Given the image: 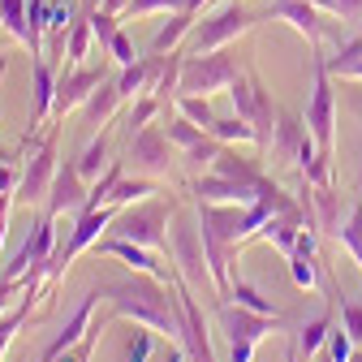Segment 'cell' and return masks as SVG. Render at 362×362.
<instances>
[{
  "instance_id": "22",
  "label": "cell",
  "mask_w": 362,
  "mask_h": 362,
  "mask_svg": "<svg viewBox=\"0 0 362 362\" xmlns=\"http://www.w3.org/2000/svg\"><path fill=\"white\" fill-rule=\"evenodd\" d=\"M211 173L229 177V181H242V186H255L259 194H263V181H267V173H263L255 160H242L238 147H220V156L211 160Z\"/></svg>"
},
{
  "instance_id": "26",
  "label": "cell",
  "mask_w": 362,
  "mask_h": 362,
  "mask_svg": "<svg viewBox=\"0 0 362 362\" xmlns=\"http://www.w3.org/2000/svg\"><path fill=\"white\" fill-rule=\"evenodd\" d=\"M108 139H112V134H108V129H100L95 139L82 147V156H74V164H78L82 181H95V177H100V168H108V164H112V160H108Z\"/></svg>"
},
{
  "instance_id": "3",
  "label": "cell",
  "mask_w": 362,
  "mask_h": 362,
  "mask_svg": "<svg viewBox=\"0 0 362 362\" xmlns=\"http://www.w3.org/2000/svg\"><path fill=\"white\" fill-rule=\"evenodd\" d=\"M229 100H233V112H238L242 121L255 125V134H259V151H267L281 108L272 104V90L263 86V78H259V74H238L233 86H229Z\"/></svg>"
},
{
  "instance_id": "40",
  "label": "cell",
  "mask_w": 362,
  "mask_h": 362,
  "mask_svg": "<svg viewBox=\"0 0 362 362\" xmlns=\"http://www.w3.org/2000/svg\"><path fill=\"white\" fill-rule=\"evenodd\" d=\"M104 52H108V57H112V61H117L121 69H125V65H134V61H139V48H134V39H129L125 30H117V35H112V39L104 43Z\"/></svg>"
},
{
  "instance_id": "4",
  "label": "cell",
  "mask_w": 362,
  "mask_h": 362,
  "mask_svg": "<svg viewBox=\"0 0 362 362\" xmlns=\"http://www.w3.org/2000/svg\"><path fill=\"white\" fill-rule=\"evenodd\" d=\"M238 61L229 52H186L181 61V86L177 95H216V90H229L238 78Z\"/></svg>"
},
{
  "instance_id": "31",
  "label": "cell",
  "mask_w": 362,
  "mask_h": 362,
  "mask_svg": "<svg viewBox=\"0 0 362 362\" xmlns=\"http://www.w3.org/2000/svg\"><path fill=\"white\" fill-rule=\"evenodd\" d=\"M164 108H168V104H164L160 95H151V90H147V95H139V100L129 104V112H125V129H129V134H139V129H143V125H151Z\"/></svg>"
},
{
  "instance_id": "46",
  "label": "cell",
  "mask_w": 362,
  "mask_h": 362,
  "mask_svg": "<svg viewBox=\"0 0 362 362\" xmlns=\"http://www.w3.org/2000/svg\"><path fill=\"white\" fill-rule=\"evenodd\" d=\"M285 362H302V354H298V345H293V341L285 345Z\"/></svg>"
},
{
  "instance_id": "1",
  "label": "cell",
  "mask_w": 362,
  "mask_h": 362,
  "mask_svg": "<svg viewBox=\"0 0 362 362\" xmlns=\"http://www.w3.org/2000/svg\"><path fill=\"white\" fill-rule=\"evenodd\" d=\"M104 298L112 306V315L121 320H134L151 332H164V337H177L181 341V302H177V285L173 281H156L147 272H139L134 281H108L104 285Z\"/></svg>"
},
{
  "instance_id": "27",
  "label": "cell",
  "mask_w": 362,
  "mask_h": 362,
  "mask_svg": "<svg viewBox=\"0 0 362 362\" xmlns=\"http://www.w3.org/2000/svg\"><path fill=\"white\" fill-rule=\"evenodd\" d=\"M90 43H95V30H90V13H86V5H82L78 22L69 26V39H65V65H82V61L90 57Z\"/></svg>"
},
{
  "instance_id": "49",
  "label": "cell",
  "mask_w": 362,
  "mask_h": 362,
  "mask_svg": "<svg viewBox=\"0 0 362 362\" xmlns=\"http://www.w3.org/2000/svg\"><path fill=\"white\" fill-rule=\"evenodd\" d=\"M354 30H358V35H362V18H358V22H354Z\"/></svg>"
},
{
  "instance_id": "30",
  "label": "cell",
  "mask_w": 362,
  "mask_h": 362,
  "mask_svg": "<svg viewBox=\"0 0 362 362\" xmlns=\"http://www.w3.org/2000/svg\"><path fill=\"white\" fill-rule=\"evenodd\" d=\"M164 134H168V143H173V147L190 151L194 143H203V134H207V129H203V125H194L190 117H181V112L173 108V112H168V121H164Z\"/></svg>"
},
{
  "instance_id": "19",
  "label": "cell",
  "mask_w": 362,
  "mask_h": 362,
  "mask_svg": "<svg viewBox=\"0 0 362 362\" xmlns=\"http://www.w3.org/2000/svg\"><path fill=\"white\" fill-rule=\"evenodd\" d=\"M272 13L285 18L293 30H302L310 39V48H320V39H328V22H324V9L310 5V0H272Z\"/></svg>"
},
{
  "instance_id": "7",
  "label": "cell",
  "mask_w": 362,
  "mask_h": 362,
  "mask_svg": "<svg viewBox=\"0 0 362 362\" xmlns=\"http://www.w3.org/2000/svg\"><path fill=\"white\" fill-rule=\"evenodd\" d=\"M57 168H61V160H57V121H48V134H43L39 147L30 151V160H26V168H22V186H18L13 199L26 203V207L48 203L52 181H57Z\"/></svg>"
},
{
  "instance_id": "21",
  "label": "cell",
  "mask_w": 362,
  "mask_h": 362,
  "mask_svg": "<svg viewBox=\"0 0 362 362\" xmlns=\"http://www.w3.org/2000/svg\"><path fill=\"white\" fill-rule=\"evenodd\" d=\"M310 224V216L306 211H281V216H267V224L259 229V238L267 242V246H276L285 259L293 255V246H298V233Z\"/></svg>"
},
{
  "instance_id": "35",
  "label": "cell",
  "mask_w": 362,
  "mask_h": 362,
  "mask_svg": "<svg viewBox=\"0 0 362 362\" xmlns=\"http://www.w3.org/2000/svg\"><path fill=\"white\" fill-rule=\"evenodd\" d=\"M220 147H224V143L216 139V134H203V143H194L190 151H181V160H186V168H190V173L199 177L203 168H211V160L220 156Z\"/></svg>"
},
{
  "instance_id": "17",
  "label": "cell",
  "mask_w": 362,
  "mask_h": 362,
  "mask_svg": "<svg viewBox=\"0 0 362 362\" xmlns=\"http://www.w3.org/2000/svg\"><path fill=\"white\" fill-rule=\"evenodd\" d=\"M82 203H86V181H82L74 160H61L57 181H52V194H48V211L52 216H78Z\"/></svg>"
},
{
  "instance_id": "37",
  "label": "cell",
  "mask_w": 362,
  "mask_h": 362,
  "mask_svg": "<svg viewBox=\"0 0 362 362\" xmlns=\"http://www.w3.org/2000/svg\"><path fill=\"white\" fill-rule=\"evenodd\" d=\"M190 0H129L125 18H147V13H186Z\"/></svg>"
},
{
  "instance_id": "50",
  "label": "cell",
  "mask_w": 362,
  "mask_h": 362,
  "mask_svg": "<svg viewBox=\"0 0 362 362\" xmlns=\"http://www.w3.org/2000/svg\"><path fill=\"white\" fill-rule=\"evenodd\" d=\"M0 74H5V69H0Z\"/></svg>"
},
{
  "instance_id": "51",
  "label": "cell",
  "mask_w": 362,
  "mask_h": 362,
  "mask_svg": "<svg viewBox=\"0 0 362 362\" xmlns=\"http://www.w3.org/2000/svg\"><path fill=\"white\" fill-rule=\"evenodd\" d=\"M358 194H362V190H358Z\"/></svg>"
},
{
  "instance_id": "25",
  "label": "cell",
  "mask_w": 362,
  "mask_h": 362,
  "mask_svg": "<svg viewBox=\"0 0 362 362\" xmlns=\"http://www.w3.org/2000/svg\"><path fill=\"white\" fill-rule=\"evenodd\" d=\"M190 30H194V13L186 9V13H173L160 30H156V39H151V52L156 57H164V52H177V43L181 39H190Z\"/></svg>"
},
{
  "instance_id": "13",
  "label": "cell",
  "mask_w": 362,
  "mask_h": 362,
  "mask_svg": "<svg viewBox=\"0 0 362 362\" xmlns=\"http://www.w3.org/2000/svg\"><path fill=\"white\" fill-rule=\"evenodd\" d=\"M100 298H104V285H90V289L82 293L78 310L69 315V324H65V328H61L48 345H43V349H39V358H35V362H57L65 349H74V345L90 332V324H95V306H100Z\"/></svg>"
},
{
  "instance_id": "12",
  "label": "cell",
  "mask_w": 362,
  "mask_h": 362,
  "mask_svg": "<svg viewBox=\"0 0 362 362\" xmlns=\"http://www.w3.org/2000/svg\"><path fill=\"white\" fill-rule=\"evenodd\" d=\"M302 207L310 216V229H320L328 238H341V224L354 211V203H345L337 186H306V181H302Z\"/></svg>"
},
{
  "instance_id": "24",
  "label": "cell",
  "mask_w": 362,
  "mask_h": 362,
  "mask_svg": "<svg viewBox=\"0 0 362 362\" xmlns=\"http://www.w3.org/2000/svg\"><path fill=\"white\" fill-rule=\"evenodd\" d=\"M328 61V74L332 78H349V82H362V35L337 43V52L324 57Z\"/></svg>"
},
{
  "instance_id": "45",
  "label": "cell",
  "mask_w": 362,
  "mask_h": 362,
  "mask_svg": "<svg viewBox=\"0 0 362 362\" xmlns=\"http://www.w3.org/2000/svg\"><path fill=\"white\" fill-rule=\"evenodd\" d=\"M125 5L129 0H100V9H108V13H125Z\"/></svg>"
},
{
  "instance_id": "11",
  "label": "cell",
  "mask_w": 362,
  "mask_h": 362,
  "mask_svg": "<svg viewBox=\"0 0 362 362\" xmlns=\"http://www.w3.org/2000/svg\"><path fill=\"white\" fill-rule=\"evenodd\" d=\"M216 320H220V328H224V337H229V341H255L259 345L272 328L285 324V315H259V310H250L242 302L216 298Z\"/></svg>"
},
{
  "instance_id": "34",
  "label": "cell",
  "mask_w": 362,
  "mask_h": 362,
  "mask_svg": "<svg viewBox=\"0 0 362 362\" xmlns=\"http://www.w3.org/2000/svg\"><path fill=\"white\" fill-rule=\"evenodd\" d=\"M224 298H229V302H242V306H250V310H259V315H281L276 306H272L250 281H242V276H233V285H229V293H224Z\"/></svg>"
},
{
  "instance_id": "18",
  "label": "cell",
  "mask_w": 362,
  "mask_h": 362,
  "mask_svg": "<svg viewBox=\"0 0 362 362\" xmlns=\"http://www.w3.org/2000/svg\"><path fill=\"white\" fill-rule=\"evenodd\" d=\"M190 194L194 203H259L255 186H242V181H229L220 173H199L190 181Z\"/></svg>"
},
{
  "instance_id": "39",
  "label": "cell",
  "mask_w": 362,
  "mask_h": 362,
  "mask_svg": "<svg viewBox=\"0 0 362 362\" xmlns=\"http://www.w3.org/2000/svg\"><path fill=\"white\" fill-rule=\"evenodd\" d=\"M354 337L345 332V328H332V337H328V345L320 349V362H349L354 358Z\"/></svg>"
},
{
  "instance_id": "43",
  "label": "cell",
  "mask_w": 362,
  "mask_h": 362,
  "mask_svg": "<svg viewBox=\"0 0 362 362\" xmlns=\"http://www.w3.org/2000/svg\"><path fill=\"white\" fill-rule=\"evenodd\" d=\"M229 362H255V341H229Z\"/></svg>"
},
{
  "instance_id": "8",
  "label": "cell",
  "mask_w": 362,
  "mask_h": 362,
  "mask_svg": "<svg viewBox=\"0 0 362 362\" xmlns=\"http://www.w3.org/2000/svg\"><path fill=\"white\" fill-rule=\"evenodd\" d=\"M57 220H61V216H52V211L35 216L30 238H26V242H22V250L5 263L0 281H18V276H30V272H43V267H48V259H52V250H57V238H61Z\"/></svg>"
},
{
  "instance_id": "47",
  "label": "cell",
  "mask_w": 362,
  "mask_h": 362,
  "mask_svg": "<svg viewBox=\"0 0 362 362\" xmlns=\"http://www.w3.org/2000/svg\"><path fill=\"white\" fill-rule=\"evenodd\" d=\"M310 5H320L324 13H332V0H310Z\"/></svg>"
},
{
  "instance_id": "14",
  "label": "cell",
  "mask_w": 362,
  "mask_h": 362,
  "mask_svg": "<svg viewBox=\"0 0 362 362\" xmlns=\"http://www.w3.org/2000/svg\"><path fill=\"white\" fill-rule=\"evenodd\" d=\"M57 82H61V74L52 69V61H48V57H35V61H30V129L22 134V139H35V129L52 121Z\"/></svg>"
},
{
  "instance_id": "36",
  "label": "cell",
  "mask_w": 362,
  "mask_h": 362,
  "mask_svg": "<svg viewBox=\"0 0 362 362\" xmlns=\"http://www.w3.org/2000/svg\"><path fill=\"white\" fill-rule=\"evenodd\" d=\"M173 108H177L181 117H190L194 125H203V129H211V121H216V112H211L207 95H177V100H173Z\"/></svg>"
},
{
  "instance_id": "33",
  "label": "cell",
  "mask_w": 362,
  "mask_h": 362,
  "mask_svg": "<svg viewBox=\"0 0 362 362\" xmlns=\"http://www.w3.org/2000/svg\"><path fill=\"white\" fill-rule=\"evenodd\" d=\"M349 255H354V263L362 267V194L354 199V211H349V220L341 224V238H337Z\"/></svg>"
},
{
  "instance_id": "20",
  "label": "cell",
  "mask_w": 362,
  "mask_h": 362,
  "mask_svg": "<svg viewBox=\"0 0 362 362\" xmlns=\"http://www.w3.org/2000/svg\"><path fill=\"white\" fill-rule=\"evenodd\" d=\"M306 139H310V129H306V117H298V112L281 108V117H276V129H272V156H276V160H289V164H293Z\"/></svg>"
},
{
  "instance_id": "5",
  "label": "cell",
  "mask_w": 362,
  "mask_h": 362,
  "mask_svg": "<svg viewBox=\"0 0 362 362\" xmlns=\"http://www.w3.org/2000/svg\"><path fill=\"white\" fill-rule=\"evenodd\" d=\"M255 22H259V13L246 9V0H229V5L216 9L211 18L194 22V30H190V52H220L224 43H233L238 35L255 30Z\"/></svg>"
},
{
  "instance_id": "29",
  "label": "cell",
  "mask_w": 362,
  "mask_h": 362,
  "mask_svg": "<svg viewBox=\"0 0 362 362\" xmlns=\"http://www.w3.org/2000/svg\"><path fill=\"white\" fill-rule=\"evenodd\" d=\"M151 194H164L151 177H134V181L121 177L117 186H112V194H108V203H112V207H129V203H143V199H151Z\"/></svg>"
},
{
  "instance_id": "32",
  "label": "cell",
  "mask_w": 362,
  "mask_h": 362,
  "mask_svg": "<svg viewBox=\"0 0 362 362\" xmlns=\"http://www.w3.org/2000/svg\"><path fill=\"white\" fill-rule=\"evenodd\" d=\"M0 30L13 35L18 43L30 39V22H26V0H0Z\"/></svg>"
},
{
  "instance_id": "23",
  "label": "cell",
  "mask_w": 362,
  "mask_h": 362,
  "mask_svg": "<svg viewBox=\"0 0 362 362\" xmlns=\"http://www.w3.org/2000/svg\"><path fill=\"white\" fill-rule=\"evenodd\" d=\"M125 100H121V90H117V78H104L95 90H90V100L82 104V112H86V125H108L112 117H117V108H121Z\"/></svg>"
},
{
  "instance_id": "10",
  "label": "cell",
  "mask_w": 362,
  "mask_h": 362,
  "mask_svg": "<svg viewBox=\"0 0 362 362\" xmlns=\"http://www.w3.org/2000/svg\"><path fill=\"white\" fill-rule=\"evenodd\" d=\"M125 160L134 164L139 177H168V168H173V143H168L164 125H143L139 134H129Z\"/></svg>"
},
{
  "instance_id": "6",
  "label": "cell",
  "mask_w": 362,
  "mask_h": 362,
  "mask_svg": "<svg viewBox=\"0 0 362 362\" xmlns=\"http://www.w3.org/2000/svg\"><path fill=\"white\" fill-rule=\"evenodd\" d=\"M168 211H173V203L121 207L112 220V238H129L147 250H168Z\"/></svg>"
},
{
  "instance_id": "15",
  "label": "cell",
  "mask_w": 362,
  "mask_h": 362,
  "mask_svg": "<svg viewBox=\"0 0 362 362\" xmlns=\"http://www.w3.org/2000/svg\"><path fill=\"white\" fill-rule=\"evenodd\" d=\"M104 78H108V74H104V65H100V69H86V65H69V69H61V82H57V104H52V121H65V112L82 108V104L90 100V90H95Z\"/></svg>"
},
{
  "instance_id": "41",
  "label": "cell",
  "mask_w": 362,
  "mask_h": 362,
  "mask_svg": "<svg viewBox=\"0 0 362 362\" xmlns=\"http://www.w3.org/2000/svg\"><path fill=\"white\" fill-rule=\"evenodd\" d=\"M151 349H156V337L139 324V328H134V337H129V345H125V362H147Z\"/></svg>"
},
{
  "instance_id": "42",
  "label": "cell",
  "mask_w": 362,
  "mask_h": 362,
  "mask_svg": "<svg viewBox=\"0 0 362 362\" xmlns=\"http://www.w3.org/2000/svg\"><path fill=\"white\" fill-rule=\"evenodd\" d=\"M332 13H341L345 22H358L362 18V0H332Z\"/></svg>"
},
{
  "instance_id": "9",
  "label": "cell",
  "mask_w": 362,
  "mask_h": 362,
  "mask_svg": "<svg viewBox=\"0 0 362 362\" xmlns=\"http://www.w3.org/2000/svg\"><path fill=\"white\" fill-rule=\"evenodd\" d=\"M173 259H177V276L186 281L190 289H207L216 293V281H211V267H207V250H203V233L194 224L181 220L173 229Z\"/></svg>"
},
{
  "instance_id": "16",
  "label": "cell",
  "mask_w": 362,
  "mask_h": 362,
  "mask_svg": "<svg viewBox=\"0 0 362 362\" xmlns=\"http://www.w3.org/2000/svg\"><path fill=\"white\" fill-rule=\"evenodd\" d=\"M95 246H100V255H112V259L129 263L134 272H147V276H156V281H173V276H177V267H164V263L156 259V250L129 242V238H100Z\"/></svg>"
},
{
  "instance_id": "28",
  "label": "cell",
  "mask_w": 362,
  "mask_h": 362,
  "mask_svg": "<svg viewBox=\"0 0 362 362\" xmlns=\"http://www.w3.org/2000/svg\"><path fill=\"white\" fill-rule=\"evenodd\" d=\"M207 134H216V139H220L224 147H238V143H255V147H259V134H255V125H250V121H242L238 112H233V117H216Z\"/></svg>"
},
{
  "instance_id": "2",
  "label": "cell",
  "mask_w": 362,
  "mask_h": 362,
  "mask_svg": "<svg viewBox=\"0 0 362 362\" xmlns=\"http://www.w3.org/2000/svg\"><path fill=\"white\" fill-rule=\"evenodd\" d=\"M306 129L320 151L332 156L337 147V95H332V74L320 48H310V104H306Z\"/></svg>"
},
{
  "instance_id": "38",
  "label": "cell",
  "mask_w": 362,
  "mask_h": 362,
  "mask_svg": "<svg viewBox=\"0 0 362 362\" xmlns=\"http://www.w3.org/2000/svg\"><path fill=\"white\" fill-rule=\"evenodd\" d=\"M337 310H341V328L354 337V345H362V298H337Z\"/></svg>"
},
{
  "instance_id": "48",
  "label": "cell",
  "mask_w": 362,
  "mask_h": 362,
  "mask_svg": "<svg viewBox=\"0 0 362 362\" xmlns=\"http://www.w3.org/2000/svg\"><path fill=\"white\" fill-rule=\"evenodd\" d=\"M349 362H362V345H358V349H354V358H349Z\"/></svg>"
},
{
  "instance_id": "44",
  "label": "cell",
  "mask_w": 362,
  "mask_h": 362,
  "mask_svg": "<svg viewBox=\"0 0 362 362\" xmlns=\"http://www.w3.org/2000/svg\"><path fill=\"white\" fill-rule=\"evenodd\" d=\"M13 194H0V246H5V229H9V211H13Z\"/></svg>"
}]
</instances>
